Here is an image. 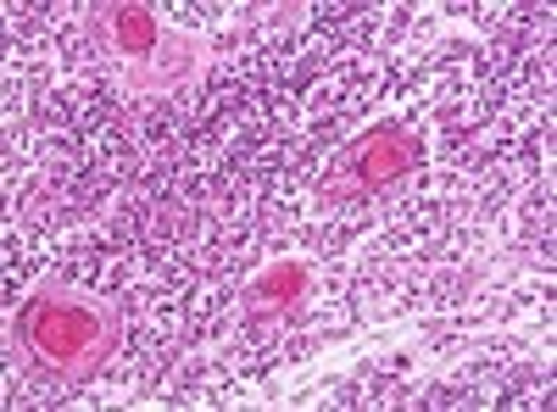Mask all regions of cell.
<instances>
[{
    "instance_id": "obj_1",
    "label": "cell",
    "mask_w": 557,
    "mask_h": 412,
    "mask_svg": "<svg viewBox=\"0 0 557 412\" xmlns=\"http://www.w3.org/2000/svg\"><path fill=\"white\" fill-rule=\"evenodd\" d=\"M117 340H123V307L96 290H39L17 317V351L28 357L34 374L57 385L96 379Z\"/></svg>"
},
{
    "instance_id": "obj_2",
    "label": "cell",
    "mask_w": 557,
    "mask_h": 412,
    "mask_svg": "<svg viewBox=\"0 0 557 412\" xmlns=\"http://www.w3.org/2000/svg\"><path fill=\"white\" fill-rule=\"evenodd\" d=\"M96 45L128 96H168L196 73L190 34H178L157 7H134V0H112L96 12Z\"/></svg>"
},
{
    "instance_id": "obj_3",
    "label": "cell",
    "mask_w": 557,
    "mask_h": 412,
    "mask_svg": "<svg viewBox=\"0 0 557 412\" xmlns=\"http://www.w3.org/2000/svg\"><path fill=\"white\" fill-rule=\"evenodd\" d=\"M418 167V134L407 123H380L368 128L362 140H351L330 173L318 178V201H362V196H380L391 185H401V178Z\"/></svg>"
},
{
    "instance_id": "obj_4",
    "label": "cell",
    "mask_w": 557,
    "mask_h": 412,
    "mask_svg": "<svg viewBox=\"0 0 557 412\" xmlns=\"http://www.w3.org/2000/svg\"><path fill=\"white\" fill-rule=\"evenodd\" d=\"M312 296V267L307 262H278L246 290V312L251 317H296Z\"/></svg>"
}]
</instances>
